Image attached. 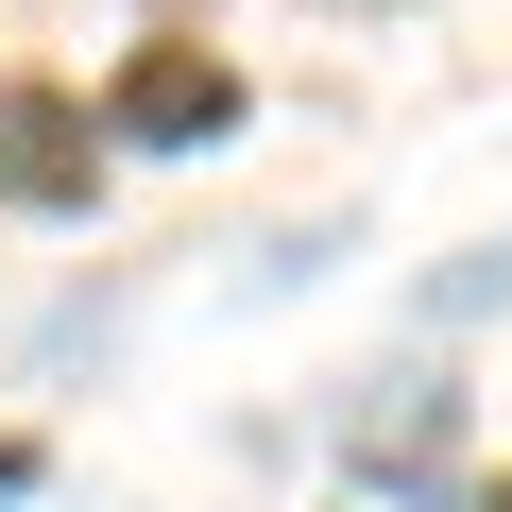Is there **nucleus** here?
<instances>
[{"mask_svg":"<svg viewBox=\"0 0 512 512\" xmlns=\"http://www.w3.org/2000/svg\"><path fill=\"white\" fill-rule=\"evenodd\" d=\"M478 512H512V478H478Z\"/></svg>","mask_w":512,"mask_h":512,"instance_id":"7ed1b4c3","label":"nucleus"},{"mask_svg":"<svg viewBox=\"0 0 512 512\" xmlns=\"http://www.w3.org/2000/svg\"><path fill=\"white\" fill-rule=\"evenodd\" d=\"M103 120H120L137 154H188V137H222V120H239V69H222V52H188V35H154V52L103 86Z\"/></svg>","mask_w":512,"mask_h":512,"instance_id":"f257e3e1","label":"nucleus"},{"mask_svg":"<svg viewBox=\"0 0 512 512\" xmlns=\"http://www.w3.org/2000/svg\"><path fill=\"white\" fill-rule=\"evenodd\" d=\"M0 188H18V205H86L103 188V137H86L69 86H18V103H0Z\"/></svg>","mask_w":512,"mask_h":512,"instance_id":"f03ea898","label":"nucleus"}]
</instances>
